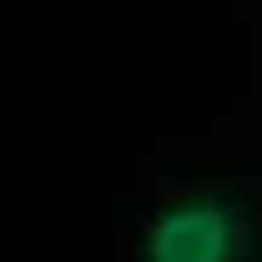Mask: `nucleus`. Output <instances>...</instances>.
I'll use <instances>...</instances> for the list:
<instances>
[{
	"instance_id": "1",
	"label": "nucleus",
	"mask_w": 262,
	"mask_h": 262,
	"mask_svg": "<svg viewBox=\"0 0 262 262\" xmlns=\"http://www.w3.org/2000/svg\"><path fill=\"white\" fill-rule=\"evenodd\" d=\"M253 228L238 199L214 189L170 194L136 233V262H248Z\"/></svg>"
}]
</instances>
